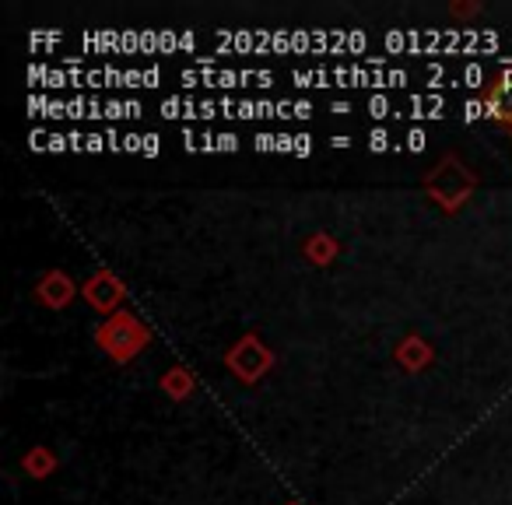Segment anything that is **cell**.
<instances>
[{"label":"cell","mask_w":512,"mask_h":505,"mask_svg":"<svg viewBox=\"0 0 512 505\" xmlns=\"http://www.w3.org/2000/svg\"><path fill=\"white\" fill-rule=\"evenodd\" d=\"M95 341H99V348L106 351L113 362L123 365V362H130L137 351L148 348L151 334H148V327H144V323L130 313V309H120V313H113L106 323H99V330H95Z\"/></svg>","instance_id":"1"},{"label":"cell","mask_w":512,"mask_h":505,"mask_svg":"<svg viewBox=\"0 0 512 505\" xmlns=\"http://www.w3.org/2000/svg\"><path fill=\"white\" fill-rule=\"evenodd\" d=\"M477 179L470 176V169L460 162V158H442L439 165H435L432 172H428L425 179V193L435 200V204L442 207V211H460L463 204L470 200V193H474Z\"/></svg>","instance_id":"2"},{"label":"cell","mask_w":512,"mask_h":505,"mask_svg":"<svg viewBox=\"0 0 512 505\" xmlns=\"http://www.w3.org/2000/svg\"><path fill=\"white\" fill-rule=\"evenodd\" d=\"M225 365L242 379V383H256V379H264L274 365V355L264 341L256 334H246L232 344V351L225 355Z\"/></svg>","instance_id":"3"},{"label":"cell","mask_w":512,"mask_h":505,"mask_svg":"<svg viewBox=\"0 0 512 505\" xmlns=\"http://www.w3.org/2000/svg\"><path fill=\"white\" fill-rule=\"evenodd\" d=\"M123 299H127V288H123V281L116 278L113 271H95L92 278L85 281V302L92 309H99V313H106V316L120 313Z\"/></svg>","instance_id":"4"},{"label":"cell","mask_w":512,"mask_h":505,"mask_svg":"<svg viewBox=\"0 0 512 505\" xmlns=\"http://www.w3.org/2000/svg\"><path fill=\"white\" fill-rule=\"evenodd\" d=\"M36 295L46 309H67L74 302V295H78V285H74L67 271H46L36 288Z\"/></svg>","instance_id":"5"},{"label":"cell","mask_w":512,"mask_h":505,"mask_svg":"<svg viewBox=\"0 0 512 505\" xmlns=\"http://www.w3.org/2000/svg\"><path fill=\"white\" fill-rule=\"evenodd\" d=\"M484 116H491L495 123H502V127L512 130V81H498V85L488 88V95H484L481 102Z\"/></svg>","instance_id":"6"},{"label":"cell","mask_w":512,"mask_h":505,"mask_svg":"<svg viewBox=\"0 0 512 505\" xmlns=\"http://www.w3.org/2000/svg\"><path fill=\"white\" fill-rule=\"evenodd\" d=\"M432 358H435V351L428 348V344L421 341L418 334L404 337V344H400V348H397V362L404 365L407 372H418V369H425V365H432Z\"/></svg>","instance_id":"7"},{"label":"cell","mask_w":512,"mask_h":505,"mask_svg":"<svg viewBox=\"0 0 512 505\" xmlns=\"http://www.w3.org/2000/svg\"><path fill=\"white\" fill-rule=\"evenodd\" d=\"M22 467H25V474H29V477L43 481V477H50L53 470H57V453H53V449H46V446H36V449H29V453H25Z\"/></svg>","instance_id":"8"},{"label":"cell","mask_w":512,"mask_h":505,"mask_svg":"<svg viewBox=\"0 0 512 505\" xmlns=\"http://www.w3.org/2000/svg\"><path fill=\"white\" fill-rule=\"evenodd\" d=\"M334 257H337V239H334V235H327V232L309 235V239H306V260H309V264L327 267Z\"/></svg>","instance_id":"9"},{"label":"cell","mask_w":512,"mask_h":505,"mask_svg":"<svg viewBox=\"0 0 512 505\" xmlns=\"http://www.w3.org/2000/svg\"><path fill=\"white\" fill-rule=\"evenodd\" d=\"M162 390L169 393L172 400H186L193 393V376L190 369H169L162 376Z\"/></svg>","instance_id":"10"},{"label":"cell","mask_w":512,"mask_h":505,"mask_svg":"<svg viewBox=\"0 0 512 505\" xmlns=\"http://www.w3.org/2000/svg\"><path fill=\"white\" fill-rule=\"evenodd\" d=\"M474 4H453V15H460V18H467V15H474Z\"/></svg>","instance_id":"11"},{"label":"cell","mask_w":512,"mask_h":505,"mask_svg":"<svg viewBox=\"0 0 512 505\" xmlns=\"http://www.w3.org/2000/svg\"><path fill=\"white\" fill-rule=\"evenodd\" d=\"M288 505H299V502H288Z\"/></svg>","instance_id":"12"}]
</instances>
